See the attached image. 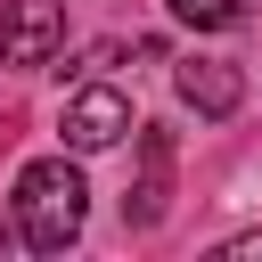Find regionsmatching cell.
I'll list each match as a JSON object with an SVG mask.
<instances>
[{"mask_svg": "<svg viewBox=\"0 0 262 262\" xmlns=\"http://www.w3.org/2000/svg\"><path fill=\"white\" fill-rule=\"evenodd\" d=\"M82 213H90V188L66 156H41V164L16 172V237L33 254H66L82 237Z\"/></svg>", "mask_w": 262, "mask_h": 262, "instance_id": "obj_1", "label": "cell"}, {"mask_svg": "<svg viewBox=\"0 0 262 262\" xmlns=\"http://www.w3.org/2000/svg\"><path fill=\"white\" fill-rule=\"evenodd\" d=\"M66 49V0H8L0 8V66L33 74Z\"/></svg>", "mask_w": 262, "mask_h": 262, "instance_id": "obj_2", "label": "cell"}, {"mask_svg": "<svg viewBox=\"0 0 262 262\" xmlns=\"http://www.w3.org/2000/svg\"><path fill=\"white\" fill-rule=\"evenodd\" d=\"M57 131H66V147H74V156H98V147H115V139L131 131V98H123V90H106V82H90V90H74V98H66V123H57Z\"/></svg>", "mask_w": 262, "mask_h": 262, "instance_id": "obj_3", "label": "cell"}, {"mask_svg": "<svg viewBox=\"0 0 262 262\" xmlns=\"http://www.w3.org/2000/svg\"><path fill=\"white\" fill-rule=\"evenodd\" d=\"M172 82H180V98H188L205 123H221V115L246 106V74L221 66V57H188V66H172Z\"/></svg>", "mask_w": 262, "mask_h": 262, "instance_id": "obj_4", "label": "cell"}, {"mask_svg": "<svg viewBox=\"0 0 262 262\" xmlns=\"http://www.w3.org/2000/svg\"><path fill=\"white\" fill-rule=\"evenodd\" d=\"M139 156H147V180L123 196V213H131V229H156V221H164V164H172V131L147 123V131H139Z\"/></svg>", "mask_w": 262, "mask_h": 262, "instance_id": "obj_5", "label": "cell"}, {"mask_svg": "<svg viewBox=\"0 0 262 262\" xmlns=\"http://www.w3.org/2000/svg\"><path fill=\"white\" fill-rule=\"evenodd\" d=\"M180 25H196V33H229L237 25V0H164Z\"/></svg>", "mask_w": 262, "mask_h": 262, "instance_id": "obj_6", "label": "cell"}, {"mask_svg": "<svg viewBox=\"0 0 262 262\" xmlns=\"http://www.w3.org/2000/svg\"><path fill=\"white\" fill-rule=\"evenodd\" d=\"M221 262H262V229H246V237H229V246H221Z\"/></svg>", "mask_w": 262, "mask_h": 262, "instance_id": "obj_7", "label": "cell"}]
</instances>
